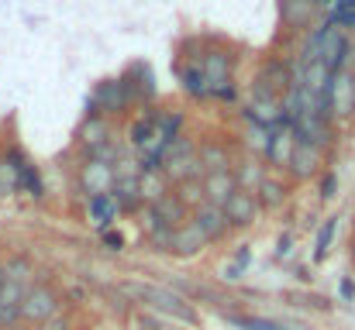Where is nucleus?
I'll return each mask as SVG.
<instances>
[{"label": "nucleus", "mask_w": 355, "mask_h": 330, "mask_svg": "<svg viewBox=\"0 0 355 330\" xmlns=\"http://www.w3.org/2000/svg\"><path fill=\"white\" fill-rule=\"evenodd\" d=\"M293 279H300V282H311V272H307L304 265H293Z\"/></svg>", "instance_id": "obj_38"}, {"label": "nucleus", "mask_w": 355, "mask_h": 330, "mask_svg": "<svg viewBox=\"0 0 355 330\" xmlns=\"http://www.w3.org/2000/svg\"><path fill=\"white\" fill-rule=\"evenodd\" d=\"M121 83H124V90H128V97H131V104H152L155 100V76H152V69L145 66V62H131L128 66V73L121 76Z\"/></svg>", "instance_id": "obj_11"}, {"label": "nucleus", "mask_w": 355, "mask_h": 330, "mask_svg": "<svg viewBox=\"0 0 355 330\" xmlns=\"http://www.w3.org/2000/svg\"><path fill=\"white\" fill-rule=\"evenodd\" d=\"M259 80H262V83H269V86L283 97V93L293 86V80H297V76H293L290 62H283V59H269V62L259 69Z\"/></svg>", "instance_id": "obj_22"}, {"label": "nucleus", "mask_w": 355, "mask_h": 330, "mask_svg": "<svg viewBox=\"0 0 355 330\" xmlns=\"http://www.w3.org/2000/svg\"><path fill=\"white\" fill-rule=\"evenodd\" d=\"M76 141H80L83 152H90V148H101V145H107V141H118V131H114V124H111L107 117L87 113L83 124H80V131H76Z\"/></svg>", "instance_id": "obj_13"}, {"label": "nucleus", "mask_w": 355, "mask_h": 330, "mask_svg": "<svg viewBox=\"0 0 355 330\" xmlns=\"http://www.w3.org/2000/svg\"><path fill=\"white\" fill-rule=\"evenodd\" d=\"M266 172H269V165L262 158H255V155H245V158H238L235 165H232L235 186L238 190H248V193H255V186L266 179Z\"/></svg>", "instance_id": "obj_19"}, {"label": "nucleus", "mask_w": 355, "mask_h": 330, "mask_svg": "<svg viewBox=\"0 0 355 330\" xmlns=\"http://www.w3.org/2000/svg\"><path fill=\"white\" fill-rule=\"evenodd\" d=\"M59 313H62V293H59L52 282L35 279V282L28 286V293H24L21 306H17L21 324L42 327V324H49V320H52V317H59Z\"/></svg>", "instance_id": "obj_2"}, {"label": "nucleus", "mask_w": 355, "mask_h": 330, "mask_svg": "<svg viewBox=\"0 0 355 330\" xmlns=\"http://www.w3.org/2000/svg\"><path fill=\"white\" fill-rule=\"evenodd\" d=\"M349 262L355 265V234H352V241H349Z\"/></svg>", "instance_id": "obj_40"}, {"label": "nucleus", "mask_w": 355, "mask_h": 330, "mask_svg": "<svg viewBox=\"0 0 355 330\" xmlns=\"http://www.w3.org/2000/svg\"><path fill=\"white\" fill-rule=\"evenodd\" d=\"M141 327L145 330H162V324H155L152 317H141Z\"/></svg>", "instance_id": "obj_39"}, {"label": "nucleus", "mask_w": 355, "mask_h": 330, "mask_svg": "<svg viewBox=\"0 0 355 330\" xmlns=\"http://www.w3.org/2000/svg\"><path fill=\"white\" fill-rule=\"evenodd\" d=\"M241 120H245V127H241V145H245V152H248V155H255V158H266L269 131H272V127H262V124H259V120H252L248 113H241Z\"/></svg>", "instance_id": "obj_21"}, {"label": "nucleus", "mask_w": 355, "mask_h": 330, "mask_svg": "<svg viewBox=\"0 0 355 330\" xmlns=\"http://www.w3.org/2000/svg\"><path fill=\"white\" fill-rule=\"evenodd\" d=\"M293 145H297V134H293L290 124L272 127V131H269V148H266V158H262V162H266L272 172H286V162H290V155H293Z\"/></svg>", "instance_id": "obj_12"}, {"label": "nucleus", "mask_w": 355, "mask_h": 330, "mask_svg": "<svg viewBox=\"0 0 355 330\" xmlns=\"http://www.w3.org/2000/svg\"><path fill=\"white\" fill-rule=\"evenodd\" d=\"M128 107H131V97H128V90H124L121 80H101V83L94 86L90 100H87V113H101V117H107V120L124 117Z\"/></svg>", "instance_id": "obj_5"}, {"label": "nucleus", "mask_w": 355, "mask_h": 330, "mask_svg": "<svg viewBox=\"0 0 355 330\" xmlns=\"http://www.w3.org/2000/svg\"><path fill=\"white\" fill-rule=\"evenodd\" d=\"M138 193H141V203L152 207L162 193H169V183L162 172H138Z\"/></svg>", "instance_id": "obj_26"}, {"label": "nucleus", "mask_w": 355, "mask_h": 330, "mask_svg": "<svg viewBox=\"0 0 355 330\" xmlns=\"http://www.w3.org/2000/svg\"><path fill=\"white\" fill-rule=\"evenodd\" d=\"M155 113H159V110H145L141 117H135V120L128 124V141H131L135 152H141V148L152 141V134H155Z\"/></svg>", "instance_id": "obj_25"}, {"label": "nucleus", "mask_w": 355, "mask_h": 330, "mask_svg": "<svg viewBox=\"0 0 355 330\" xmlns=\"http://www.w3.org/2000/svg\"><path fill=\"white\" fill-rule=\"evenodd\" d=\"M159 172L166 176L169 186H176V183H183V179H204V165L197 162V141H193L190 134H180V138L166 148Z\"/></svg>", "instance_id": "obj_3"}, {"label": "nucleus", "mask_w": 355, "mask_h": 330, "mask_svg": "<svg viewBox=\"0 0 355 330\" xmlns=\"http://www.w3.org/2000/svg\"><path fill=\"white\" fill-rule=\"evenodd\" d=\"M290 196H293V183L283 176V172H266V179L255 186V200H259V207H262V214H279L286 203H290Z\"/></svg>", "instance_id": "obj_8"}, {"label": "nucleus", "mask_w": 355, "mask_h": 330, "mask_svg": "<svg viewBox=\"0 0 355 330\" xmlns=\"http://www.w3.org/2000/svg\"><path fill=\"white\" fill-rule=\"evenodd\" d=\"M121 289H124L128 300L145 303V306H148L152 313H159V317H173V320H180V324H187V327H200L197 306H193L183 293H176V289L152 286V282H124Z\"/></svg>", "instance_id": "obj_1"}, {"label": "nucleus", "mask_w": 355, "mask_h": 330, "mask_svg": "<svg viewBox=\"0 0 355 330\" xmlns=\"http://www.w3.org/2000/svg\"><path fill=\"white\" fill-rule=\"evenodd\" d=\"M190 217H193V223L204 230V237H207L211 244H225V241L235 234V230H232V223H228V217H225V210H221L218 203H207V200H204Z\"/></svg>", "instance_id": "obj_10"}, {"label": "nucleus", "mask_w": 355, "mask_h": 330, "mask_svg": "<svg viewBox=\"0 0 355 330\" xmlns=\"http://www.w3.org/2000/svg\"><path fill=\"white\" fill-rule=\"evenodd\" d=\"M232 262H235L241 272H248V265H252V248H248V244H238L235 255H232Z\"/></svg>", "instance_id": "obj_35"}, {"label": "nucleus", "mask_w": 355, "mask_h": 330, "mask_svg": "<svg viewBox=\"0 0 355 330\" xmlns=\"http://www.w3.org/2000/svg\"><path fill=\"white\" fill-rule=\"evenodd\" d=\"M314 183H318V200H321V203H331V200L338 196V172H335L331 165H328Z\"/></svg>", "instance_id": "obj_30"}, {"label": "nucleus", "mask_w": 355, "mask_h": 330, "mask_svg": "<svg viewBox=\"0 0 355 330\" xmlns=\"http://www.w3.org/2000/svg\"><path fill=\"white\" fill-rule=\"evenodd\" d=\"M0 286H3V268H0Z\"/></svg>", "instance_id": "obj_41"}, {"label": "nucleus", "mask_w": 355, "mask_h": 330, "mask_svg": "<svg viewBox=\"0 0 355 330\" xmlns=\"http://www.w3.org/2000/svg\"><path fill=\"white\" fill-rule=\"evenodd\" d=\"M76 190L83 193V200L111 193L114 190V165L111 162H97V158H83V165L76 172Z\"/></svg>", "instance_id": "obj_7"}, {"label": "nucleus", "mask_w": 355, "mask_h": 330, "mask_svg": "<svg viewBox=\"0 0 355 330\" xmlns=\"http://www.w3.org/2000/svg\"><path fill=\"white\" fill-rule=\"evenodd\" d=\"M38 330H73V320H69L66 313H59V317H52L49 324H42Z\"/></svg>", "instance_id": "obj_36"}, {"label": "nucleus", "mask_w": 355, "mask_h": 330, "mask_svg": "<svg viewBox=\"0 0 355 330\" xmlns=\"http://www.w3.org/2000/svg\"><path fill=\"white\" fill-rule=\"evenodd\" d=\"M355 117V73L342 69L331 76V86H328V120H349Z\"/></svg>", "instance_id": "obj_6"}, {"label": "nucleus", "mask_w": 355, "mask_h": 330, "mask_svg": "<svg viewBox=\"0 0 355 330\" xmlns=\"http://www.w3.org/2000/svg\"><path fill=\"white\" fill-rule=\"evenodd\" d=\"M101 241H104V248H107V251H114V255H118V251H124V244H128V241H124V234H121L118 227H111V230H101Z\"/></svg>", "instance_id": "obj_32"}, {"label": "nucleus", "mask_w": 355, "mask_h": 330, "mask_svg": "<svg viewBox=\"0 0 355 330\" xmlns=\"http://www.w3.org/2000/svg\"><path fill=\"white\" fill-rule=\"evenodd\" d=\"M293 230H283L279 234V241H276V262H283V258H290V251H293Z\"/></svg>", "instance_id": "obj_33"}, {"label": "nucleus", "mask_w": 355, "mask_h": 330, "mask_svg": "<svg viewBox=\"0 0 355 330\" xmlns=\"http://www.w3.org/2000/svg\"><path fill=\"white\" fill-rule=\"evenodd\" d=\"M241 275H245V272H241V268H238L235 262H232V265H228V268H225V279H228V282H238V279H241Z\"/></svg>", "instance_id": "obj_37"}, {"label": "nucleus", "mask_w": 355, "mask_h": 330, "mask_svg": "<svg viewBox=\"0 0 355 330\" xmlns=\"http://www.w3.org/2000/svg\"><path fill=\"white\" fill-rule=\"evenodd\" d=\"M324 169H328V152L318 148V145H311V141H300V138H297L293 155H290L283 176H286L290 183H314Z\"/></svg>", "instance_id": "obj_4"}, {"label": "nucleus", "mask_w": 355, "mask_h": 330, "mask_svg": "<svg viewBox=\"0 0 355 330\" xmlns=\"http://www.w3.org/2000/svg\"><path fill=\"white\" fill-rule=\"evenodd\" d=\"M28 162V155L17 148V145H7L0 152V196H14L21 193V165Z\"/></svg>", "instance_id": "obj_15"}, {"label": "nucleus", "mask_w": 355, "mask_h": 330, "mask_svg": "<svg viewBox=\"0 0 355 330\" xmlns=\"http://www.w3.org/2000/svg\"><path fill=\"white\" fill-rule=\"evenodd\" d=\"M338 296H342V303H355V279L352 275H342V279H338Z\"/></svg>", "instance_id": "obj_34"}, {"label": "nucleus", "mask_w": 355, "mask_h": 330, "mask_svg": "<svg viewBox=\"0 0 355 330\" xmlns=\"http://www.w3.org/2000/svg\"><path fill=\"white\" fill-rule=\"evenodd\" d=\"M0 268H3V275H7L10 282H24V286L35 282V265H31L24 255H10L7 262H0Z\"/></svg>", "instance_id": "obj_27"}, {"label": "nucleus", "mask_w": 355, "mask_h": 330, "mask_svg": "<svg viewBox=\"0 0 355 330\" xmlns=\"http://www.w3.org/2000/svg\"><path fill=\"white\" fill-rule=\"evenodd\" d=\"M338 223L342 217L338 214H331V217H324V223L318 227V237H314V265H321L328 255H331V248H335V237H338Z\"/></svg>", "instance_id": "obj_24"}, {"label": "nucleus", "mask_w": 355, "mask_h": 330, "mask_svg": "<svg viewBox=\"0 0 355 330\" xmlns=\"http://www.w3.org/2000/svg\"><path fill=\"white\" fill-rule=\"evenodd\" d=\"M197 162L204 165V176H211V172H232V165H235V155H232V148L225 145V141H197Z\"/></svg>", "instance_id": "obj_16"}, {"label": "nucleus", "mask_w": 355, "mask_h": 330, "mask_svg": "<svg viewBox=\"0 0 355 330\" xmlns=\"http://www.w3.org/2000/svg\"><path fill=\"white\" fill-rule=\"evenodd\" d=\"M87 217H90L94 227H97V234H101V230H111V227H114V220L121 217L114 196H111V193L90 196V200H87Z\"/></svg>", "instance_id": "obj_20"}, {"label": "nucleus", "mask_w": 355, "mask_h": 330, "mask_svg": "<svg viewBox=\"0 0 355 330\" xmlns=\"http://www.w3.org/2000/svg\"><path fill=\"white\" fill-rule=\"evenodd\" d=\"M173 193L180 196V203L193 214L200 203H204V179H183V183H176L173 186Z\"/></svg>", "instance_id": "obj_29"}, {"label": "nucleus", "mask_w": 355, "mask_h": 330, "mask_svg": "<svg viewBox=\"0 0 355 330\" xmlns=\"http://www.w3.org/2000/svg\"><path fill=\"white\" fill-rule=\"evenodd\" d=\"M152 214H155V220H159L162 227H169V230H176L180 223L190 220V210L180 203V196L173 193V186H169V193H162V196L152 203Z\"/></svg>", "instance_id": "obj_18"}, {"label": "nucleus", "mask_w": 355, "mask_h": 330, "mask_svg": "<svg viewBox=\"0 0 355 330\" xmlns=\"http://www.w3.org/2000/svg\"><path fill=\"white\" fill-rule=\"evenodd\" d=\"M279 17H283V28L304 31V28L314 24L318 3H314V0H279Z\"/></svg>", "instance_id": "obj_17"}, {"label": "nucleus", "mask_w": 355, "mask_h": 330, "mask_svg": "<svg viewBox=\"0 0 355 330\" xmlns=\"http://www.w3.org/2000/svg\"><path fill=\"white\" fill-rule=\"evenodd\" d=\"M228 324H235L238 330H286L276 320H266V317H241V313H228Z\"/></svg>", "instance_id": "obj_31"}, {"label": "nucleus", "mask_w": 355, "mask_h": 330, "mask_svg": "<svg viewBox=\"0 0 355 330\" xmlns=\"http://www.w3.org/2000/svg\"><path fill=\"white\" fill-rule=\"evenodd\" d=\"M221 210H225V217H228V223H232V230H235V234H238V230L255 227V223H259V217H262V207H259L255 193H248V190H235Z\"/></svg>", "instance_id": "obj_9"}, {"label": "nucleus", "mask_w": 355, "mask_h": 330, "mask_svg": "<svg viewBox=\"0 0 355 330\" xmlns=\"http://www.w3.org/2000/svg\"><path fill=\"white\" fill-rule=\"evenodd\" d=\"M235 190L238 186H235V176H232V172H211V176H204V200H207V203L225 207Z\"/></svg>", "instance_id": "obj_23"}, {"label": "nucleus", "mask_w": 355, "mask_h": 330, "mask_svg": "<svg viewBox=\"0 0 355 330\" xmlns=\"http://www.w3.org/2000/svg\"><path fill=\"white\" fill-rule=\"evenodd\" d=\"M204 248H211V241H207V237H204V230L193 223V217L187 220V223H180V227L173 230L169 255H176V258H197Z\"/></svg>", "instance_id": "obj_14"}, {"label": "nucleus", "mask_w": 355, "mask_h": 330, "mask_svg": "<svg viewBox=\"0 0 355 330\" xmlns=\"http://www.w3.org/2000/svg\"><path fill=\"white\" fill-rule=\"evenodd\" d=\"M21 193H28L31 200H45V183H42V172H38V165L28 158L24 165H21Z\"/></svg>", "instance_id": "obj_28"}]
</instances>
